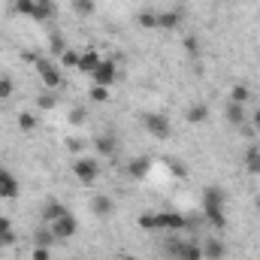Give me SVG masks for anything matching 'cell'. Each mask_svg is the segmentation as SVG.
<instances>
[{
	"label": "cell",
	"mask_w": 260,
	"mask_h": 260,
	"mask_svg": "<svg viewBox=\"0 0 260 260\" xmlns=\"http://www.w3.org/2000/svg\"><path fill=\"white\" fill-rule=\"evenodd\" d=\"M49 49H52V55H58V58H61V55L67 52L64 37H61V34H52V40H49Z\"/></svg>",
	"instance_id": "484cf974"
},
{
	"label": "cell",
	"mask_w": 260,
	"mask_h": 260,
	"mask_svg": "<svg viewBox=\"0 0 260 260\" xmlns=\"http://www.w3.org/2000/svg\"><path fill=\"white\" fill-rule=\"evenodd\" d=\"M34 260H49V248H43V245H40V248L34 251Z\"/></svg>",
	"instance_id": "836d02e7"
},
{
	"label": "cell",
	"mask_w": 260,
	"mask_h": 260,
	"mask_svg": "<svg viewBox=\"0 0 260 260\" xmlns=\"http://www.w3.org/2000/svg\"><path fill=\"white\" fill-rule=\"evenodd\" d=\"M91 79H94V85H103V88H109V85L115 82V61H112V58L100 61V67L91 73Z\"/></svg>",
	"instance_id": "52a82bcc"
},
{
	"label": "cell",
	"mask_w": 260,
	"mask_h": 260,
	"mask_svg": "<svg viewBox=\"0 0 260 260\" xmlns=\"http://www.w3.org/2000/svg\"><path fill=\"white\" fill-rule=\"evenodd\" d=\"M73 6H76V12H82V15H91V12H94V0H73Z\"/></svg>",
	"instance_id": "f1b7e54d"
},
{
	"label": "cell",
	"mask_w": 260,
	"mask_h": 260,
	"mask_svg": "<svg viewBox=\"0 0 260 260\" xmlns=\"http://www.w3.org/2000/svg\"><path fill=\"white\" fill-rule=\"evenodd\" d=\"M224 203H227V194L221 188H209L203 194V212H224Z\"/></svg>",
	"instance_id": "ba28073f"
},
{
	"label": "cell",
	"mask_w": 260,
	"mask_h": 260,
	"mask_svg": "<svg viewBox=\"0 0 260 260\" xmlns=\"http://www.w3.org/2000/svg\"><path fill=\"white\" fill-rule=\"evenodd\" d=\"M85 118H88V115H85V109H82V106H76V109H70V124H73V127H79V124H85Z\"/></svg>",
	"instance_id": "83f0119b"
},
{
	"label": "cell",
	"mask_w": 260,
	"mask_h": 260,
	"mask_svg": "<svg viewBox=\"0 0 260 260\" xmlns=\"http://www.w3.org/2000/svg\"><path fill=\"white\" fill-rule=\"evenodd\" d=\"M200 248H203V260H224L227 254V245L221 239H206Z\"/></svg>",
	"instance_id": "8fae6325"
},
{
	"label": "cell",
	"mask_w": 260,
	"mask_h": 260,
	"mask_svg": "<svg viewBox=\"0 0 260 260\" xmlns=\"http://www.w3.org/2000/svg\"><path fill=\"white\" fill-rule=\"evenodd\" d=\"M91 100H94V103H106V100H109V88L94 85V88H91Z\"/></svg>",
	"instance_id": "4316f807"
},
{
	"label": "cell",
	"mask_w": 260,
	"mask_h": 260,
	"mask_svg": "<svg viewBox=\"0 0 260 260\" xmlns=\"http://www.w3.org/2000/svg\"><path fill=\"white\" fill-rule=\"evenodd\" d=\"M94 145H97V151H100V154H115V148H118L112 136H97V142H94Z\"/></svg>",
	"instance_id": "d6986e66"
},
{
	"label": "cell",
	"mask_w": 260,
	"mask_h": 260,
	"mask_svg": "<svg viewBox=\"0 0 260 260\" xmlns=\"http://www.w3.org/2000/svg\"><path fill=\"white\" fill-rule=\"evenodd\" d=\"M245 167H248V173L260 176V148H248L245 151Z\"/></svg>",
	"instance_id": "ac0fdd59"
},
{
	"label": "cell",
	"mask_w": 260,
	"mask_h": 260,
	"mask_svg": "<svg viewBox=\"0 0 260 260\" xmlns=\"http://www.w3.org/2000/svg\"><path fill=\"white\" fill-rule=\"evenodd\" d=\"M40 106H43V109H52V106H58V97H55V91H46V94L40 97Z\"/></svg>",
	"instance_id": "f546056e"
},
{
	"label": "cell",
	"mask_w": 260,
	"mask_h": 260,
	"mask_svg": "<svg viewBox=\"0 0 260 260\" xmlns=\"http://www.w3.org/2000/svg\"><path fill=\"white\" fill-rule=\"evenodd\" d=\"M37 3H40V6H52V0H37Z\"/></svg>",
	"instance_id": "8d00e7d4"
},
{
	"label": "cell",
	"mask_w": 260,
	"mask_h": 260,
	"mask_svg": "<svg viewBox=\"0 0 260 260\" xmlns=\"http://www.w3.org/2000/svg\"><path fill=\"white\" fill-rule=\"evenodd\" d=\"M206 218H209V224L215 230H227V215L224 212H206Z\"/></svg>",
	"instance_id": "7402d4cb"
},
{
	"label": "cell",
	"mask_w": 260,
	"mask_h": 260,
	"mask_svg": "<svg viewBox=\"0 0 260 260\" xmlns=\"http://www.w3.org/2000/svg\"><path fill=\"white\" fill-rule=\"evenodd\" d=\"M0 239H3L6 245L15 242V233H12V221H9V218H0Z\"/></svg>",
	"instance_id": "44dd1931"
},
{
	"label": "cell",
	"mask_w": 260,
	"mask_h": 260,
	"mask_svg": "<svg viewBox=\"0 0 260 260\" xmlns=\"http://www.w3.org/2000/svg\"><path fill=\"white\" fill-rule=\"evenodd\" d=\"M182 24V9H164L157 12V27L160 30H176Z\"/></svg>",
	"instance_id": "30bf717a"
},
{
	"label": "cell",
	"mask_w": 260,
	"mask_h": 260,
	"mask_svg": "<svg viewBox=\"0 0 260 260\" xmlns=\"http://www.w3.org/2000/svg\"><path fill=\"white\" fill-rule=\"evenodd\" d=\"M15 12H18V15H30V18H37V21H46V18L52 15V6H40L37 0H18V3H15Z\"/></svg>",
	"instance_id": "5b68a950"
},
{
	"label": "cell",
	"mask_w": 260,
	"mask_h": 260,
	"mask_svg": "<svg viewBox=\"0 0 260 260\" xmlns=\"http://www.w3.org/2000/svg\"><path fill=\"white\" fill-rule=\"evenodd\" d=\"M15 197H18V182L6 170H0V200H15Z\"/></svg>",
	"instance_id": "7c38bea8"
},
{
	"label": "cell",
	"mask_w": 260,
	"mask_h": 260,
	"mask_svg": "<svg viewBox=\"0 0 260 260\" xmlns=\"http://www.w3.org/2000/svg\"><path fill=\"white\" fill-rule=\"evenodd\" d=\"M130 260H133V257H130Z\"/></svg>",
	"instance_id": "ab89813d"
},
{
	"label": "cell",
	"mask_w": 260,
	"mask_h": 260,
	"mask_svg": "<svg viewBox=\"0 0 260 260\" xmlns=\"http://www.w3.org/2000/svg\"><path fill=\"white\" fill-rule=\"evenodd\" d=\"M139 27H145V30H154V27H157V12H151V9L139 12Z\"/></svg>",
	"instance_id": "ffe728a7"
},
{
	"label": "cell",
	"mask_w": 260,
	"mask_h": 260,
	"mask_svg": "<svg viewBox=\"0 0 260 260\" xmlns=\"http://www.w3.org/2000/svg\"><path fill=\"white\" fill-rule=\"evenodd\" d=\"M73 173H76V179H79L82 185H91V182H97L100 167H97V160H91V157H79V160L73 164Z\"/></svg>",
	"instance_id": "6da1fadb"
},
{
	"label": "cell",
	"mask_w": 260,
	"mask_h": 260,
	"mask_svg": "<svg viewBox=\"0 0 260 260\" xmlns=\"http://www.w3.org/2000/svg\"><path fill=\"white\" fill-rule=\"evenodd\" d=\"M145 130L154 136V139H167L173 127H170V118L167 115H160V112H151V115H145Z\"/></svg>",
	"instance_id": "7a4b0ae2"
},
{
	"label": "cell",
	"mask_w": 260,
	"mask_h": 260,
	"mask_svg": "<svg viewBox=\"0 0 260 260\" xmlns=\"http://www.w3.org/2000/svg\"><path fill=\"white\" fill-rule=\"evenodd\" d=\"M206 118H209V106H206V103H194V106L188 109V121H191V124H203Z\"/></svg>",
	"instance_id": "2e32d148"
},
{
	"label": "cell",
	"mask_w": 260,
	"mask_h": 260,
	"mask_svg": "<svg viewBox=\"0 0 260 260\" xmlns=\"http://www.w3.org/2000/svg\"><path fill=\"white\" fill-rule=\"evenodd\" d=\"M76 227H79V224H76V218L67 212V215H61L58 221H52V224H49V233H52L55 239H70V236H76Z\"/></svg>",
	"instance_id": "277c9868"
},
{
	"label": "cell",
	"mask_w": 260,
	"mask_h": 260,
	"mask_svg": "<svg viewBox=\"0 0 260 260\" xmlns=\"http://www.w3.org/2000/svg\"><path fill=\"white\" fill-rule=\"evenodd\" d=\"M100 61H103V58H100L97 52H85V55H79V70H82V73H94V70L100 67Z\"/></svg>",
	"instance_id": "9a60e30c"
},
{
	"label": "cell",
	"mask_w": 260,
	"mask_h": 260,
	"mask_svg": "<svg viewBox=\"0 0 260 260\" xmlns=\"http://www.w3.org/2000/svg\"><path fill=\"white\" fill-rule=\"evenodd\" d=\"M154 218H157V230H182L188 224L185 215H179V212H160Z\"/></svg>",
	"instance_id": "9c48e42d"
},
{
	"label": "cell",
	"mask_w": 260,
	"mask_h": 260,
	"mask_svg": "<svg viewBox=\"0 0 260 260\" xmlns=\"http://www.w3.org/2000/svg\"><path fill=\"white\" fill-rule=\"evenodd\" d=\"M148 167H151V160H148V157H136V160H130L127 176H130V179H136V182H142V179L148 176Z\"/></svg>",
	"instance_id": "4fadbf2b"
},
{
	"label": "cell",
	"mask_w": 260,
	"mask_h": 260,
	"mask_svg": "<svg viewBox=\"0 0 260 260\" xmlns=\"http://www.w3.org/2000/svg\"><path fill=\"white\" fill-rule=\"evenodd\" d=\"M61 64H64V67H79V55H76V52H70V49H67L64 55H61Z\"/></svg>",
	"instance_id": "1f68e13d"
},
{
	"label": "cell",
	"mask_w": 260,
	"mask_h": 260,
	"mask_svg": "<svg viewBox=\"0 0 260 260\" xmlns=\"http://www.w3.org/2000/svg\"><path fill=\"white\" fill-rule=\"evenodd\" d=\"M230 100H233V103H248V100H251V91H248L245 85H236L233 94H230Z\"/></svg>",
	"instance_id": "cb8c5ba5"
},
{
	"label": "cell",
	"mask_w": 260,
	"mask_h": 260,
	"mask_svg": "<svg viewBox=\"0 0 260 260\" xmlns=\"http://www.w3.org/2000/svg\"><path fill=\"white\" fill-rule=\"evenodd\" d=\"M43 215H46V221L52 224V221H58L61 215H67V209L58 203V200H49V203H46V209H43Z\"/></svg>",
	"instance_id": "e0dca14e"
},
{
	"label": "cell",
	"mask_w": 260,
	"mask_h": 260,
	"mask_svg": "<svg viewBox=\"0 0 260 260\" xmlns=\"http://www.w3.org/2000/svg\"><path fill=\"white\" fill-rule=\"evenodd\" d=\"M170 254L176 260H203V248L194 242H170Z\"/></svg>",
	"instance_id": "8992f818"
},
{
	"label": "cell",
	"mask_w": 260,
	"mask_h": 260,
	"mask_svg": "<svg viewBox=\"0 0 260 260\" xmlns=\"http://www.w3.org/2000/svg\"><path fill=\"white\" fill-rule=\"evenodd\" d=\"M67 148H70V151H79V148H82V142H79V139H70V142H67Z\"/></svg>",
	"instance_id": "e575fe53"
},
{
	"label": "cell",
	"mask_w": 260,
	"mask_h": 260,
	"mask_svg": "<svg viewBox=\"0 0 260 260\" xmlns=\"http://www.w3.org/2000/svg\"><path fill=\"white\" fill-rule=\"evenodd\" d=\"M94 212L97 215H109L112 212V200L109 197H94Z\"/></svg>",
	"instance_id": "d4e9b609"
},
{
	"label": "cell",
	"mask_w": 260,
	"mask_h": 260,
	"mask_svg": "<svg viewBox=\"0 0 260 260\" xmlns=\"http://www.w3.org/2000/svg\"><path fill=\"white\" fill-rule=\"evenodd\" d=\"M3 245H6V242H3V239H0V248H3Z\"/></svg>",
	"instance_id": "74e56055"
},
{
	"label": "cell",
	"mask_w": 260,
	"mask_h": 260,
	"mask_svg": "<svg viewBox=\"0 0 260 260\" xmlns=\"http://www.w3.org/2000/svg\"><path fill=\"white\" fill-rule=\"evenodd\" d=\"M18 127L24 130V133H34V130H37V118H34L30 112H21V115H18Z\"/></svg>",
	"instance_id": "603a6c76"
},
{
	"label": "cell",
	"mask_w": 260,
	"mask_h": 260,
	"mask_svg": "<svg viewBox=\"0 0 260 260\" xmlns=\"http://www.w3.org/2000/svg\"><path fill=\"white\" fill-rule=\"evenodd\" d=\"M224 115H227L230 124H242V121H245V109H242V103H233V100L224 106Z\"/></svg>",
	"instance_id": "5bb4252c"
},
{
	"label": "cell",
	"mask_w": 260,
	"mask_h": 260,
	"mask_svg": "<svg viewBox=\"0 0 260 260\" xmlns=\"http://www.w3.org/2000/svg\"><path fill=\"white\" fill-rule=\"evenodd\" d=\"M139 227L142 230H157V218L154 215H139Z\"/></svg>",
	"instance_id": "4dcf8cb0"
},
{
	"label": "cell",
	"mask_w": 260,
	"mask_h": 260,
	"mask_svg": "<svg viewBox=\"0 0 260 260\" xmlns=\"http://www.w3.org/2000/svg\"><path fill=\"white\" fill-rule=\"evenodd\" d=\"M34 64H37V70H40V76H43V85H46L49 91H55V88H61V82H64V79H61V73H58V67H55V64H49L46 58H37Z\"/></svg>",
	"instance_id": "3957f363"
},
{
	"label": "cell",
	"mask_w": 260,
	"mask_h": 260,
	"mask_svg": "<svg viewBox=\"0 0 260 260\" xmlns=\"http://www.w3.org/2000/svg\"><path fill=\"white\" fill-rule=\"evenodd\" d=\"M254 130H260V109L254 112Z\"/></svg>",
	"instance_id": "d590c367"
},
{
	"label": "cell",
	"mask_w": 260,
	"mask_h": 260,
	"mask_svg": "<svg viewBox=\"0 0 260 260\" xmlns=\"http://www.w3.org/2000/svg\"><path fill=\"white\" fill-rule=\"evenodd\" d=\"M257 209H260V197H257Z\"/></svg>",
	"instance_id": "f35d334b"
},
{
	"label": "cell",
	"mask_w": 260,
	"mask_h": 260,
	"mask_svg": "<svg viewBox=\"0 0 260 260\" xmlns=\"http://www.w3.org/2000/svg\"><path fill=\"white\" fill-rule=\"evenodd\" d=\"M12 94V82L9 79H0V97H9Z\"/></svg>",
	"instance_id": "d6a6232c"
}]
</instances>
